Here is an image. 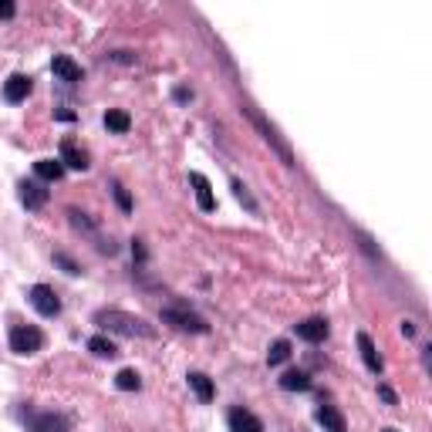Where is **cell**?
I'll return each mask as SVG.
<instances>
[{"mask_svg": "<svg viewBox=\"0 0 432 432\" xmlns=\"http://www.w3.org/2000/svg\"><path fill=\"white\" fill-rule=\"evenodd\" d=\"M95 324L112 331V335H125V338H155V328L149 321L139 318V314H129V311H118V307H102L95 314Z\"/></svg>", "mask_w": 432, "mask_h": 432, "instance_id": "1", "label": "cell"}, {"mask_svg": "<svg viewBox=\"0 0 432 432\" xmlns=\"http://www.w3.org/2000/svg\"><path fill=\"white\" fill-rule=\"evenodd\" d=\"M162 321L179 328V331H193V335H207L209 324L196 311H189L186 304H172V307H162Z\"/></svg>", "mask_w": 432, "mask_h": 432, "instance_id": "2", "label": "cell"}, {"mask_svg": "<svg viewBox=\"0 0 432 432\" xmlns=\"http://www.w3.org/2000/svg\"><path fill=\"white\" fill-rule=\"evenodd\" d=\"M41 344H44V335L31 324H18L11 331V351H18V355H34V351H41Z\"/></svg>", "mask_w": 432, "mask_h": 432, "instance_id": "3", "label": "cell"}, {"mask_svg": "<svg viewBox=\"0 0 432 432\" xmlns=\"http://www.w3.org/2000/svg\"><path fill=\"white\" fill-rule=\"evenodd\" d=\"M27 298H31V304H34V311L44 314V318H57V314H61V301H57V294L48 287V284H34Z\"/></svg>", "mask_w": 432, "mask_h": 432, "instance_id": "4", "label": "cell"}, {"mask_svg": "<svg viewBox=\"0 0 432 432\" xmlns=\"http://www.w3.org/2000/svg\"><path fill=\"white\" fill-rule=\"evenodd\" d=\"M246 115H250V118H253V125H257V129L263 132V139H267V142H270V146L277 149V155L284 159V166H294V155H291V149H287V146L281 142L277 129H274V125H267V122H263V115L257 112V109H250V105H246Z\"/></svg>", "mask_w": 432, "mask_h": 432, "instance_id": "5", "label": "cell"}, {"mask_svg": "<svg viewBox=\"0 0 432 432\" xmlns=\"http://www.w3.org/2000/svg\"><path fill=\"white\" fill-rule=\"evenodd\" d=\"M27 419V426H31V432H68V415L61 412H31L24 415Z\"/></svg>", "mask_w": 432, "mask_h": 432, "instance_id": "6", "label": "cell"}, {"mask_svg": "<svg viewBox=\"0 0 432 432\" xmlns=\"http://www.w3.org/2000/svg\"><path fill=\"white\" fill-rule=\"evenodd\" d=\"M189 183H193V189H196V203H200V209H203V213H213V209H216V196H213L209 179L203 176V172H189Z\"/></svg>", "mask_w": 432, "mask_h": 432, "instance_id": "7", "label": "cell"}, {"mask_svg": "<svg viewBox=\"0 0 432 432\" xmlns=\"http://www.w3.org/2000/svg\"><path fill=\"white\" fill-rule=\"evenodd\" d=\"M61 166H68V169H78V172H85L92 162H88V152L85 149H78L71 139H64L61 142Z\"/></svg>", "mask_w": 432, "mask_h": 432, "instance_id": "8", "label": "cell"}, {"mask_svg": "<svg viewBox=\"0 0 432 432\" xmlns=\"http://www.w3.org/2000/svg\"><path fill=\"white\" fill-rule=\"evenodd\" d=\"M226 422H230V432H263V422L246 409H233L226 415Z\"/></svg>", "mask_w": 432, "mask_h": 432, "instance_id": "9", "label": "cell"}, {"mask_svg": "<svg viewBox=\"0 0 432 432\" xmlns=\"http://www.w3.org/2000/svg\"><path fill=\"white\" fill-rule=\"evenodd\" d=\"M328 321L324 318H307V321H301L298 324V338H304V341H311V344H321V341L328 338Z\"/></svg>", "mask_w": 432, "mask_h": 432, "instance_id": "10", "label": "cell"}, {"mask_svg": "<svg viewBox=\"0 0 432 432\" xmlns=\"http://www.w3.org/2000/svg\"><path fill=\"white\" fill-rule=\"evenodd\" d=\"M27 95H31V78L27 75H11L7 81H4V98H7L11 105L24 102Z\"/></svg>", "mask_w": 432, "mask_h": 432, "instance_id": "11", "label": "cell"}, {"mask_svg": "<svg viewBox=\"0 0 432 432\" xmlns=\"http://www.w3.org/2000/svg\"><path fill=\"white\" fill-rule=\"evenodd\" d=\"M18 196H20V203H24L27 209H41L44 203H48V189L41 186V183H20Z\"/></svg>", "mask_w": 432, "mask_h": 432, "instance_id": "12", "label": "cell"}, {"mask_svg": "<svg viewBox=\"0 0 432 432\" xmlns=\"http://www.w3.org/2000/svg\"><path fill=\"white\" fill-rule=\"evenodd\" d=\"M314 419L324 426V432H348V422H344V415L335 405H321L318 412H314Z\"/></svg>", "mask_w": 432, "mask_h": 432, "instance_id": "13", "label": "cell"}, {"mask_svg": "<svg viewBox=\"0 0 432 432\" xmlns=\"http://www.w3.org/2000/svg\"><path fill=\"white\" fill-rule=\"evenodd\" d=\"M51 71H55L61 81H68V85H75V81H81V68H78L75 61L68 55H57L55 61H51Z\"/></svg>", "mask_w": 432, "mask_h": 432, "instance_id": "14", "label": "cell"}, {"mask_svg": "<svg viewBox=\"0 0 432 432\" xmlns=\"http://www.w3.org/2000/svg\"><path fill=\"white\" fill-rule=\"evenodd\" d=\"M358 348H361V361H365V368L375 372V375H382V358H378L375 341L368 338V335H358Z\"/></svg>", "mask_w": 432, "mask_h": 432, "instance_id": "15", "label": "cell"}, {"mask_svg": "<svg viewBox=\"0 0 432 432\" xmlns=\"http://www.w3.org/2000/svg\"><path fill=\"white\" fill-rule=\"evenodd\" d=\"M281 389L284 392H307V389H311V375L291 368V372H284L281 375Z\"/></svg>", "mask_w": 432, "mask_h": 432, "instance_id": "16", "label": "cell"}, {"mask_svg": "<svg viewBox=\"0 0 432 432\" xmlns=\"http://www.w3.org/2000/svg\"><path fill=\"white\" fill-rule=\"evenodd\" d=\"M189 389L196 392V398L200 402H213V395H216V389H213V382H209L203 372H189Z\"/></svg>", "mask_w": 432, "mask_h": 432, "instance_id": "17", "label": "cell"}, {"mask_svg": "<svg viewBox=\"0 0 432 432\" xmlns=\"http://www.w3.org/2000/svg\"><path fill=\"white\" fill-rule=\"evenodd\" d=\"M34 172H38V179H44V183H57L64 176V166H61V159H38Z\"/></svg>", "mask_w": 432, "mask_h": 432, "instance_id": "18", "label": "cell"}, {"mask_svg": "<svg viewBox=\"0 0 432 432\" xmlns=\"http://www.w3.org/2000/svg\"><path fill=\"white\" fill-rule=\"evenodd\" d=\"M88 351H95L98 358H115V355H118L115 341L105 338V335H95V338H88Z\"/></svg>", "mask_w": 432, "mask_h": 432, "instance_id": "19", "label": "cell"}, {"mask_svg": "<svg viewBox=\"0 0 432 432\" xmlns=\"http://www.w3.org/2000/svg\"><path fill=\"white\" fill-rule=\"evenodd\" d=\"M105 125L122 135V132L132 129V118H129V112H122V109H109V112H105Z\"/></svg>", "mask_w": 432, "mask_h": 432, "instance_id": "20", "label": "cell"}, {"mask_svg": "<svg viewBox=\"0 0 432 432\" xmlns=\"http://www.w3.org/2000/svg\"><path fill=\"white\" fill-rule=\"evenodd\" d=\"M115 385H118L122 392H135V389L142 385V378H139V372H135V368H122V372L115 375Z\"/></svg>", "mask_w": 432, "mask_h": 432, "instance_id": "21", "label": "cell"}, {"mask_svg": "<svg viewBox=\"0 0 432 432\" xmlns=\"http://www.w3.org/2000/svg\"><path fill=\"white\" fill-rule=\"evenodd\" d=\"M287 358H291V344H287V341H274L270 351H267V361H270V365H284Z\"/></svg>", "mask_w": 432, "mask_h": 432, "instance_id": "22", "label": "cell"}, {"mask_svg": "<svg viewBox=\"0 0 432 432\" xmlns=\"http://www.w3.org/2000/svg\"><path fill=\"white\" fill-rule=\"evenodd\" d=\"M233 196H237V200H240V203H244V207L250 209V213H257V200L250 196V189H246L244 183H240V179H233Z\"/></svg>", "mask_w": 432, "mask_h": 432, "instance_id": "23", "label": "cell"}, {"mask_svg": "<svg viewBox=\"0 0 432 432\" xmlns=\"http://www.w3.org/2000/svg\"><path fill=\"white\" fill-rule=\"evenodd\" d=\"M55 263H61V267H64V274H71V277H75V274H81V263H75L68 253H61V250L55 253Z\"/></svg>", "mask_w": 432, "mask_h": 432, "instance_id": "24", "label": "cell"}, {"mask_svg": "<svg viewBox=\"0 0 432 432\" xmlns=\"http://www.w3.org/2000/svg\"><path fill=\"white\" fill-rule=\"evenodd\" d=\"M115 203L125 209V213H132V200H129V193H125V186H122V183H115Z\"/></svg>", "mask_w": 432, "mask_h": 432, "instance_id": "25", "label": "cell"}, {"mask_svg": "<svg viewBox=\"0 0 432 432\" xmlns=\"http://www.w3.org/2000/svg\"><path fill=\"white\" fill-rule=\"evenodd\" d=\"M14 11H18V7H14L11 0H0V18H4V20H11V18H14Z\"/></svg>", "mask_w": 432, "mask_h": 432, "instance_id": "26", "label": "cell"}, {"mask_svg": "<svg viewBox=\"0 0 432 432\" xmlns=\"http://www.w3.org/2000/svg\"><path fill=\"white\" fill-rule=\"evenodd\" d=\"M132 253H135V260H146V257H149V253H146V246H142V240H135V244H132Z\"/></svg>", "mask_w": 432, "mask_h": 432, "instance_id": "27", "label": "cell"}, {"mask_svg": "<svg viewBox=\"0 0 432 432\" xmlns=\"http://www.w3.org/2000/svg\"><path fill=\"white\" fill-rule=\"evenodd\" d=\"M378 395H382V398H385L389 405H395V392L389 389V385H382V389H378Z\"/></svg>", "mask_w": 432, "mask_h": 432, "instance_id": "28", "label": "cell"}, {"mask_svg": "<svg viewBox=\"0 0 432 432\" xmlns=\"http://www.w3.org/2000/svg\"><path fill=\"white\" fill-rule=\"evenodd\" d=\"M189 98H193L189 88H176V102H189Z\"/></svg>", "mask_w": 432, "mask_h": 432, "instance_id": "29", "label": "cell"}, {"mask_svg": "<svg viewBox=\"0 0 432 432\" xmlns=\"http://www.w3.org/2000/svg\"><path fill=\"white\" fill-rule=\"evenodd\" d=\"M382 432H398V429H382Z\"/></svg>", "mask_w": 432, "mask_h": 432, "instance_id": "30", "label": "cell"}]
</instances>
